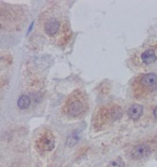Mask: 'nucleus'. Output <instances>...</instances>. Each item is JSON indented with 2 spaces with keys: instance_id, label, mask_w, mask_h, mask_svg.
<instances>
[{
  "instance_id": "obj_1",
  "label": "nucleus",
  "mask_w": 157,
  "mask_h": 167,
  "mask_svg": "<svg viewBox=\"0 0 157 167\" xmlns=\"http://www.w3.org/2000/svg\"><path fill=\"white\" fill-rule=\"evenodd\" d=\"M85 110L84 99L79 91H76L67 99L63 106L64 113L71 117H77L84 113Z\"/></svg>"
},
{
  "instance_id": "obj_2",
  "label": "nucleus",
  "mask_w": 157,
  "mask_h": 167,
  "mask_svg": "<svg viewBox=\"0 0 157 167\" xmlns=\"http://www.w3.org/2000/svg\"><path fill=\"white\" fill-rule=\"evenodd\" d=\"M55 144L54 135L49 130L44 131L36 141V147L42 151H51L55 148Z\"/></svg>"
},
{
  "instance_id": "obj_3",
  "label": "nucleus",
  "mask_w": 157,
  "mask_h": 167,
  "mask_svg": "<svg viewBox=\"0 0 157 167\" xmlns=\"http://www.w3.org/2000/svg\"><path fill=\"white\" fill-rule=\"evenodd\" d=\"M151 154V149L149 145L140 144L135 146L131 152V157L134 160H141L149 157Z\"/></svg>"
},
{
  "instance_id": "obj_4",
  "label": "nucleus",
  "mask_w": 157,
  "mask_h": 167,
  "mask_svg": "<svg viewBox=\"0 0 157 167\" xmlns=\"http://www.w3.org/2000/svg\"><path fill=\"white\" fill-rule=\"evenodd\" d=\"M60 27V23L55 18H52L48 20L45 24L44 30L48 36H53L58 32Z\"/></svg>"
},
{
  "instance_id": "obj_5",
  "label": "nucleus",
  "mask_w": 157,
  "mask_h": 167,
  "mask_svg": "<svg viewBox=\"0 0 157 167\" xmlns=\"http://www.w3.org/2000/svg\"><path fill=\"white\" fill-rule=\"evenodd\" d=\"M144 107L142 105L134 104L131 106L128 111V114L129 118L136 121L140 118L143 114Z\"/></svg>"
},
{
  "instance_id": "obj_6",
  "label": "nucleus",
  "mask_w": 157,
  "mask_h": 167,
  "mask_svg": "<svg viewBox=\"0 0 157 167\" xmlns=\"http://www.w3.org/2000/svg\"><path fill=\"white\" fill-rule=\"evenodd\" d=\"M140 83L144 86H152L157 83V74L149 73L144 75L140 80Z\"/></svg>"
},
{
  "instance_id": "obj_7",
  "label": "nucleus",
  "mask_w": 157,
  "mask_h": 167,
  "mask_svg": "<svg viewBox=\"0 0 157 167\" xmlns=\"http://www.w3.org/2000/svg\"><path fill=\"white\" fill-rule=\"evenodd\" d=\"M141 59L144 63L149 65V64H151L156 61L157 57L153 49H149L144 51L142 53Z\"/></svg>"
},
{
  "instance_id": "obj_8",
  "label": "nucleus",
  "mask_w": 157,
  "mask_h": 167,
  "mask_svg": "<svg viewBox=\"0 0 157 167\" xmlns=\"http://www.w3.org/2000/svg\"><path fill=\"white\" fill-rule=\"evenodd\" d=\"M30 103H31V100H30V97L27 95H22L19 97L17 101V106L20 109H27L30 106Z\"/></svg>"
},
{
  "instance_id": "obj_9",
  "label": "nucleus",
  "mask_w": 157,
  "mask_h": 167,
  "mask_svg": "<svg viewBox=\"0 0 157 167\" xmlns=\"http://www.w3.org/2000/svg\"><path fill=\"white\" fill-rule=\"evenodd\" d=\"M107 167H125V163L123 158L118 157L109 163Z\"/></svg>"
},
{
  "instance_id": "obj_10",
  "label": "nucleus",
  "mask_w": 157,
  "mask_h": 167,
  "mask_svg": "<svg viewBox=\"0 0 157 167\" xmlns=\"http://www.w3.org/2000/svg\"><path fill=\"white\" fill-rule=\"evenodd\" d=\"M79 140V136L78 135L74 134L72 135L69 138V140L67 141L68 145L70 146H73L74 145H75L78 141Z\"/></svg>"
},
{
  "instance_id": "obj_11",
  "label": "nucleus",
  "mask_w": 157,
  "mask_h": 167,
  "mask_svg": "<svg viewBox=\"0 0 157 167\" xmlns=\"http://www.w3.org/2000/svg\"><path fill=\"white\" fill-rule=\"evenodd\" d=\"M154 117L157 119V106L156 108H155L154 111Z\"/></svg>"
}]
</instances>
